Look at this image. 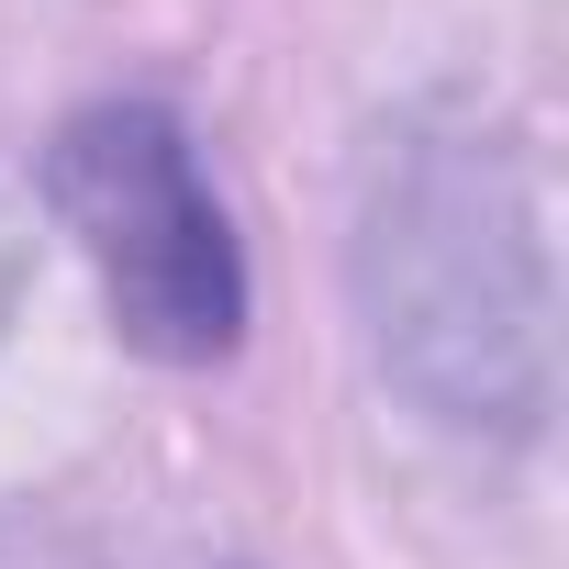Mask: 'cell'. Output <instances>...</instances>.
Wrapping results in <instances>:
<instances>
[{
    "label": "cell",
    "mask_w": 569,
    "mask_h": 569,
    "mask_svg": "<svg viewBox=\"0 0 569 569\" xmlns=\"http://www.w3.org/2000/svg\"><path fill=\"white\" fill-rule=\"evenodd\" d=\"M46 212L79 234L112 336L157 369H212L246 347V246L201 146L168 101H90L46 146Z\"/></svg>",
    "instance_id": "cell-2"
},
{
    "label": "cell",
    "mask_w": 569,
    "mask_h": 569,
    "mask_svg": "<svg viewBox=\"0 0 569 569\" xmlns=\"http://www.w3.org/2000/svg\"><path fill=\"white\" fill-rule=\"evenodd\" d=\"M23 279H34V223H23L12 190H0V336H12V313H23Z\"/></svg>",
    "instance_id": "cell-3"
},
{
    "label": "cell",
    "mask_w": 569,
    "mask_h": 569,
    "mask_svg": "<svg viewBox=\"0 0 569 569\" xmlns=\"http://www.w3.org/2000/svg\"><path fill=\"white\" fill-rule=\"evenodd\" d=\"M0 569H79L57 536H34V525H0Z\"/></svg>",
    "instance_id": "cell-4"
},
{
    "label": "cell",
    "mask_w": 569,
    "mask_h": 569,
    "mask_svg": "<svg viewBox=\"0 0 569 569\" xmlns=\"http://www.w3.org/2000/svg\"><path fill=\"white\" fill-rule=\"evenodd\" d=\"M347 291L380 380L447 436L547 425V246L513 134L436 101L402 112L358 168Z\"/></svg>",
    "instance_id": "cell-1"
}]
</instances>
